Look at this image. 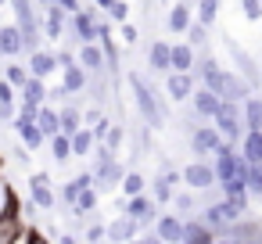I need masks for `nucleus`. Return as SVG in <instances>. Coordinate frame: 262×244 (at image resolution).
Wrapping results in <instances>:
<instances>
[{
  "label": "nucleus",
  "instance_id": "1",
  "mask_svg": "<svg viewBox=\"0 0 262 244\" xmlns=\"http://www.w3.org/2000/svg\"><path fill=\"white\" fill-rule=\"evenodd\" d=\"M129 86H133V101H137V108H140V119H144L151 129H162L165 119H169V112H165L158 90H155L140 72H129Z\"/></svg>",
  "mask_w": 262,
  "mask_h": 244
},
{
  "label": "nucleus",
  "instance_id": "54",
  "mask_svg": "<svg viewBox=\"0 0 262 244\" xmlns=\"http://www.w3.org/2000/svg\"><path fill=\"white\" fill-rule=\"evenodd\" d=\"M29 244H51V240H47V237H40V233H33V240H29Z\"/></svg>",
  "mask_w": 262,
  "mask_h": 244
},
{
  "label": "nucleus",
  "instance_id": "33",
  "mask_svg": "<svg viewBox=\"0 0 262 244\" xmlns=\"http://www.w3.org/2000/svg\"><path fill=\"white\" fill-rule=\"evenodd\" d=\"M194 18L212 29L215 18H219V0H194Z\"/></svg>",
  "mask_w": 262,
  "mask_h": 244
},
{
  "label": "nucleus",
  "instance_id": "50",
  "mask_svg": "<svg viewBox=\"0 0 262 244\" xmlns=\"http://www.w3.org/2000/svg\"><path fill=\"white\" fill-rule=\"evenodd\" d=\"M244 244H262V226H258V230H251V233L244 237Z\"/></svg>",
  "mask_w": 262,
  "mask_h": 244
},
{
  "label": "nucleus",
  "instance_id": "17",
  "mask_svg": "<svg viewBox=\"0 0 262 244\" xmlns=\"http://www.w3.org/2000/svg\"><path fill=\"white\" fill-rule=\"evenodd\" d=\"M90 86V72L76 61V65H69V69H61V90H65V97H76V94H83Z\"/></svg>",
  "mask_w": 262,
  "mask_h": 244
},
{
  "label": "nucleus",
  "instance_id": "6",
  "mask_svg": "<svg viewBox=\"0 0 262 244\" xmlns=\"http://www.w3.org/2000/svg\"><path fill=\"white\" fill-rule=\"evenodd\" d=\"M219 108H223V97H219L215 90H208V86L198 83L194 94H190V112H194L198 119H208V122H212V119L219 115Z\"/></svg>",
  "mask_w": 262,
  "mask_h": 244
},
{
  "label": "nucleus",
  "instance_id": "55",
  "mask_svg": "<svg viewBox=\"0 0 262 244\" xmlns=\"http://www.w3.org/2000/svg\"><path fill=\"white\" fill-rule=\"evenodd\" d=\"M129 244H147V237H144V233H140V237H133V240H129Z\"/></svg>",
  "mask_w": 262,
  "mask_h": 244
},
{
  "label": "nucleus",
  "instance_id": "23",
  "mask_svg": "<svg viewBox=\"0 0 262 244\" xmlns=\"http://www.w3.org/2000/svg\"><path fill=\"white\" fill-rule=\"evenodd\" d=\"M183 244H215V230H212V226H205L201 219H187Z\"/></svg>",
  "mask_w": 262,
  "mask_h": 244
},
{
  "label": "nucleus",
  "instance_id": "38",
  "mask_svg": "<svg viewBox=\"0 0 262 244\" xmlns=\"http://www.w3.org/2000/svg\"><path fill=\"white\" fill-rule=\"evenodd\" d=\"M187 43H190L194 51H198L201 43H208V26H201V22L194 18V22H190V29H187Z\"/></svg>",
  "mask_w": 262,
  "mask_h": 244
},
{
  "label": "nucleus",
  "instance_id": "39",
  "mask_svg": "<svg viewBox=\"0 0 262 244\" xmlns=\"http://www.w3.org/2000/svg\"><path fill=\"white\" fill-rule=\"evenodd\" d=\"M83 237H86V244H104L108 240V223H90Z\"/></svg>",
  "mask_w": 262,
  "mask_h": 244
},
{
  "label": "nucleus",
  "instance_id": "3",
  "mask_svg": "<svg viewBox=\"0 0 262 244\" xmlns=\"http://www.w3.org/2000/svg\"><path fill=\"white\" fill-rule=\"evenodd\" d=\"M122 212H126V215H133V219L140 223V230H151V226H155V219H158V201H155V197L144 190V194L126 197Z\"/></svg>",
  "mask_w": 262,
  "mask_h": 244
},
{
  "label": "nucleus",
  "instance_id": "19",
  "mask_svg": "<svg viewBox=\"0 0 262 244\" xmlns=\"http://www.w3.org/2000/svg\"><path fill=\"white\" fill-rule=\"evenodd\" d=\"M147 65H151V72L169 76V72H172V43L155 40V43H151V51H147Z\"/></svg>",
  "mask_w": 262,
  "mask_h": 244
},
{
  "label": "nucleus",
  "instance_id": "24",
  "mask_svg": "<svg viewBox=\"0 0 262 244\" xmlns=\"http://www.w3.org/2000/svg\"><path fill=\"white\" fill-rule=\"evenodd\" d=\"M94 147H97V137H94L90 126H83V129L72 133V158H90Z\"/></svg>",
  "mask_w": 262,
  "mask_h": 244
},
{
  "label": "nucleus",
  "instance_id": "51",
  "mask_svg": "<svg viewBox=\"0 0 262 244\" xmlns=\"http://www.w3.org/2000/svg\"><path fill=\"white\" fill-rule=\"evenodd\" d=\"M58 244H79V240H76L72 233H58Z\"/></svg>",
  "mask_w": 262,
  "mask_h": 244
},
{
  "label": "nucleus",
  "instance_id": "43",
  "mask_svg": "<svg viewBox=\"0 0 262 244\" xmlns=\"http://www.w3.org/2000/svg\"><path fill=\"white\" fill-rule=\"evenodd\" d=\"M15 97H18V86L8 83V79H0V104H15Z\"/></svg>",
  "mask_w": 262,
  "mask_h": 244
},
{
  "label": "nucleus",
  "instance_id": "13",
  "mask_svg": "<svg viewBox=\"0 0 262 244\" xmlns=\"http://www.w3.org/2000/svg\"><path fill=\"white\" fill-rule=\"evenodd\" d=\"M47 94H51V86H47V79H40V76H29V79L18 86L22 108H40V104L47 101Z\"/></svg>",
  "mask_w": 262,
  "mask_h": 244
},
{
  "label": "nucleus",
  "instance_id": "31",
  "mask_svg": "<svg viewBox=\"0 0 262 244\" xmlns=\"http://www.w3.org/2000/svg\"><path fill=\"white\" fill-rule=\"evenodd\" d=\"M97 197H101L97 187H83V190L76 194V201H72V212H76V215H90V212L97 208Z\"/></svg>",
  "mask_w": 262,
  "mask_h": 244
},
{
  "label": "nucleus",
  "instance_id": "18",
  "mask_svg": "<svg viewBox=\"0 0 262 244\" xmlns=\"http://www.w3.org/2000/svg\"><path fill=\"white\" fill-rule=\"evenodd\" d=\"M190 22H194V4H187V0H176V4L169 8V15H165L169 33H187Z\"/></svg>",
  "mask_w": 262,
  "mask_h": 244
},
{
  "label": "nucleus",
  "instance_id": "14",
  "mask_svg": "<svg viewBox=\"0 0 262 244\" xmlns=\"http://www.w3.org/2000/svg\"><path fill=\"white\" fill-rule=\"evenodd\" d=\"M133 237H140V223L133 219V215H115L112 223H108V240L112 244H129Z\"/></svg>",
  "mask_w": 262,
  "mask_h": 244
},
{
  "label": "nucleus",
  "instance_id": "32",
  "mask_svg": "<svg viewBox=\"0 0 262 244\" xmlns=\"http://www.w3.org/2000/svg\"><path fill=\"white\" fill-rule=\"evenodd\" d=\"M58 115H61V133H76V129H83L86 122H83V112L76 108V104H65V108H58Z\"/></svg>",
  "mask_w": 262,
  "mask_h": 244
},
{
  "label": "nucleus",
  "instance_id": "9",
  "mask_svg": "<svg viewBox=\"0 0 262 244\" xmlns=\"http://www.w3.org/2000/svg\"><path fill=\"white\" fill-rule=\"evenodd\" d=\"M251 90H255V86H251L241 72H226V69H223V79H219V97H223V101L244 104V101L251 97Z\"/></svg>",
  "mask_w": 262,
  "mask_h": 244
},
{
  "label": "nucleus",
  "instance_id": "16",
  "mask_svg": "<svg viewBox=\"0 0 262 244\" xmlns=\"http://www.w3.org/2000/svg\"><path fill=\"white\" fill-rule=\"evenodd\" d=\"M226 51H230V58L237 61V72H241V76H244L251 86H258V79H262V76H258V65H255V58H251L248 51H241V43H233V40H226Z\"/></svg>",
  "mask_w": 262,
  "mask_h": 244
},
{
  "label": "nucleus",
  "instance_id": "26",
  "mask_svg": "<svg viewBox=\"0 0 262 244\" xmlns=\"http://www.w3.org/2000/svg\"><path fill=\"white\" fill-rule=\"evenodd\" d=\"M198 61V51L190 43H172V72H190Z\"/></svg>",
  "mask_w": 262,
  "mask_h": 244
},
{
  "label": "nucleus",
  "instance_id": "2",
  "mask_svg": "<svg viewBox=\"0 0 262 244\" xmlns=\"http://www.w3.org/2000/svg\"><path fill=\"white\" fill-rule=\"evenodd\" d=\"M212 126L219 129V137L223 140H241L244 137V119H241V104L237 101H223V108H219V115L212 119Z\"/></svg>",
  "mask_w": 262,
  "mask_h": 244
},
{
  "label": "nucleus",
  "instance_id": "53",
  "mask_svg": "<svg viewBox=\"0 0 262 244\" xmlns=\"http://www.w3.org/2000/svg\"><path fill=\"white\" fill-rule=\"evenodd\" d=\"M215 244H244V240H237V237H215Z\"/></svg>",
  "mask_w": 262,
  "mask_h": 244
},
{
  "label": "nucleus",
  "instance_id": "28",
  "mask_svg": "<svg viewBox=\"0 0 262 244\" xmlns=\"http://www.w3.org/2000/svg\"><path fill=\"white\" fill-rule=\"evenodd\" d=\"M241 154L248 162H262V129H244L241 137Z\"/></svg>",
  "mask_w": 262,
  "mask_h": 244
},
{
  "label": "nucleus",
  "instance_id": "45",
  "mask_svg": "<svg viewBox=\"0 0 262 244\" xmlns=\"http://www.w3.org/2000/svg\"><path fill=\"white\" fill-rule=\"evenodd\" d=\"M119 36H122V43H137V40H140V29L129 26V22H122V26H119Z\"/></svg>",
  "mask_w": 262,
  "mask_h": 244
},
{
  "label": "nucleus",
  "instance_id": "42",
  "mask_svg": "<svg viewBox=\"0 0 262 244\" xmlns=\"http://www.w3.org/2000/svg\"><path fill=\"white\" fill-rule=\"evenodd\" d=\"M122 140H126V133H122V126H112V129H108V137H104V144H108V151H112V154H119V147H122Z\"/></svg>",
  "mask_w": 262,
  "mask_h": 244
},
{
  "label": "nucleus",
  "instance_id": "25",
  "mask_svg": "<svg viewBox=\"0 0 262 244\" xmlns=\"http://www.w3.org/2000/svg\"><path fill=\"white\" fill-rule=\"evenodd\" d=\"M172 205H176V215H180V219H194V215L201 212V205H198V197H194L190 187H187V190H176V194H172Z\"/></svg>",
  "mask_w": 262,
  "mask_h": 244
},
{
  "label": "nucleus",
  "instance_id": "41",
  "mask_svg": "<svg viewBox=\"0 0 262 244\" xmlns=\"http://www.w3.org/2000/svg\"><path fill=\"white\" fill-rule=\"evenodd\" d=\"M241 15L248 22H262V0H241Z\"/></svg>",
  "mask_w": 262,
  "mask_h": 244
},
{
  "label": "nucleus",
  "instance_id": "35",
  "mask_svg": "<svg viewBox=\"0 0 262 244\" xmlns=\"http://www.w3.org/2000/svg\"><path fill=\"white\" fill-rule=\"evenodd\" d=\"M144 190H147V176L137 172V169H129V172L122 176V194L133 197V194H144Z\"/></svg>",
  "mask_w": 262,
  "mask_h": 244
},
{
  "label": "nucleus",
  "instance_id": "10",
  "mask_svg": "<svg viewBox=\"0 0 262 244\" xmlns=\"http://www.w3.org/2000/svg\"><path fill=\"white\" fill-rule=\"evenodd\" d=\"M194 86H198L194 72H169V76H165V97H169L172 104H183V101H190Z\"/></svg>",
  "mask_w": 262,
  "mask_h": 244
},
{
  "label": "nucleus",
  "instance_id": "56",
  "mask_svg": "<svg viewBox=\"0 0 262 244\" xmlns=\"http://www.w3.org/2000/svg\"><path fill=\"white\" fill-rule=\"evenodd\" d=\"M0 8H11V0H0Z\"/></svg>",
  "mask_w": 262,
  "mask_h": 244
},
{
  "label": "nucleus",
  "instance_id": "57",
  "mask_svg": "<svg viewBox=\"0 0 262 244\" xmlns=\"http://www.w3.org/2000/svg\"><path fill=\"white\" fill-rule=\"evenodd\" d=\"M36 4H43V8H47V4H54V0H36Z\"/></svg>",
  "mask_w": 262,
  "mask_h": 244
},
{
  "label": "nucleus",
  "instance_id": "46",
  "mask_svg": "<svg viewBox=\"0 0 262 244\" xmlns=\"http://www.w3.org/2000/svg\"><path fill=\"white\" fill-rule=\"evenodd\" d=\"M90 129H94V137H97V140H104V137H108V129H112V122H108V115H101V119H97V122H94Z\"/></svg>",
  "mask_w": 262,
  "mask_h": 244
},
{
  "label": "nucleus",
  "instance_id": "27",
  "mask_svg": "<svg viewBox=\"0 0 262 244\" xmlns=\"http://www.w3.org/2000/svg\"><path fill=\"white\" fill-rule=\"evenodd\" d=\"M36 122H40V129H43L47 137H54V133L61 129V115H58V108H54L51 101H43V104H40V112H36Z\"/></svg>",
  "mask_w": 262,
  "mask_h": 244
},
{
  "label": "nucleus",
  "instance_id": "21",
  "mask_svg": "<svg viewBox=\"0 0 262 244\" xmlns=\"http://www.w3.org/2000/svg\"><path fill=\"white\" fill-rule=\"evenodd\" d=\"M69 33V11H61L58 4H47V22H43V36L47 40H61Z\"/></svg>",
  "mask_w": 262,
  "mask_h": 244
},
{
  "label": "nucleus",
  "instance_id": "8",
  "mask_svg": "<svg viewBox=\"0 0 262 244\" xmlns=\"http://www.w3.org/2000/svg\"><path fill=\"white\" fill-rule=\"evenodd\" d=\"M183 183H187L190 190H212V187H219L215 169H212V162H205V158H198V162H190V165L183 169Z\"/></svg>",
  "mask_w": 262,
  "mask_h": 244
},
{
  "label": "nucleus",
  "instance_id": "36",
  "mask_svg": "<svg viewBox=\"0 0 262 244\" xmlns=\"http://www.w3.org/2000/svg\"><path fill=\"white\" fill-rule=\"evenodd\" d=\"M172 194H176V187H172V183H165L162 176H155V180H151V197H155L158 205H172Z\"/></svg>",
  "mask_w": 262,
  "mask_h": 244
},
{
  "label": "nucleus",
  "instance_id": "40",
  "mask_svg": "<svg viewBox=\"0 0 262 244\" xmlns=\"http://www.w3.org/2000/svg\"><path fill=\"white\" fill-rule=\"evenodd\" d=\"M4 79L15 83V86H22V83L29 79V65H8V69H4Z\"/></svg>",
  "mask_w": 262,
  "mask_h": 244
},
{
  "label": "nucleus",
  "instance_id": "4",
  "mask_svg": "<svg viewBox=\"0 0 262 244\" xmlns=\"http://www.w3.org/2000/svg\"><path fill=\"white\" fill-rule=\"evenodd\" d=\"M29 205L40 208V212H51V208L58 205V194H54L47 172H33V176H29Z\"/></svg>",
  "mask_w": 262,
  "mask_h": 244
},
{
  "label": "nucleus",
  "instance_id": "47",
  "mask_svg": "<svg viewBox=\"0 0 262 244\" xmlns=\"http://www.w3.org/2000/svg\"><path fill=\"white\" fill-rule=\"evenodd\" d=\"M69 65H76V54H72V51H58V72L69 69Z\"/></svg>",
  "mask_w": 262,
  "mask_h": 244
},
{
  "label": "nucleus",
  "instance_id": "48",
  "mask_svg": "<svg viewBox=\"0 0 262 244\" xmlns=\"http://www.w3.org/2000/svg\"><path fill=\"white\" fill-rule=\"evenodd\" d=\"M54 4H58L61 11H69V15H76V11L83 8V4H79V0H54Z\"/></svg>",
  "mask_w": 262,
  "mask_h": 244
},
{
  "label": "nucleus",
  "instance_id": "12",
  "mask_svg": "<svg viewBox=\"0 0 262 244\" xmlns=\"http://www.w3.org/2000/svg\"><path fill=\"white\" fill-rule=\"evenodd\" d=\"M76 61L90 72V76H101V72H108V58H104V47L101 43H79V51H76Z\"/></svg>",
  "mask_w": 262,
  "mask_h": 244
},
{
  "label": "nucleus",
  "instance_id": "58",
  "mask_svg": "<svg viewBox=\"0 0 262 244\" xmlns=\"http://www.w3.org/2000/svg\"><path fill=\"white\" fill-rule=\"evenodd\" d=\"M187 4H194V0H187Z\"/></svg>",
  "mask_w": 262,
  "mask_h": 244
},
{
  "label": "nucleus",
  "instance_id": "29",
  "mask_svg": "<svg viewBox=\"0 0 262 244\" xmlns=\"http://www.w3.org/2000/svg\"><path fill=\"white\" fill-rule=\"evenodd\" d=\"M47 144H51V158H54V162H61V165H65V162L72 158V137H69V133H61V129H58L54 137H47Z\"/></svg>",
  "mask_w": 262,
  "mask_h": 244
},
{
  "label": "nucleus",
  "instance_id": "22",
  "mask_svg": "<svg viewBox=\"0 0 262 244\" xmlns=\"http://www.w3.org/2000/svg\"><path fill=\"white\" fill-rule=\"evenodd\" d=\"M26 65H29V76L47 79V76H54V72H58V54H51V51H43V47H40V51H33V54H29V61H26Z\"/></svg>",
  "mask_w": 262,
  "mask_h": 244
},
{
  "label": "nucleus",
  "instance_id": "49",
  "mask_svg": "<svg viewBox=\"0 0 262 244\" xmlns=\"http://www.w3.org/2000/svg\"><path fill=\"white\" fill-rule=\"evenodd\" d=\"M15 104H0V122H15Z\"/></svg>",
  "mask_w": 262,
  "mask_h": 244
},
{
  "label": "nucleus",
  "instance_id": "44",
  "mask_svg": "<svg viewBox=\"0 0 262 244\" xmlns=\"http://www.w3.org/2000/svg\"><path fill=\"white\" fill-rule=\"evenodd\" d=\"M219 187H223L226 197H233V194H248V183H244V180H226V183H219Z\"/></svg>",
  "mask_w": 262,
  "mask_h": 244
},
{
  "label": "nucleus",
  "instance_id": "20",
  "mask_svg": "<svg viewBox=\"0 0 262 244\" xmlns=\"http://www.w3.org/2000/svg\"><path fill=\"white\" fill-rule=\"evenodd\" d=\"M18 54H26L22 29L18 26H0V58H18Z\"/></svg>",
  "mask_w": 262,
  "mask_h": 244
},
{
  "label": "nucleus",
  "instance_id": "7",
  "mask_svg": "<svg viewBox=\"0 0 262 244\" xmlns=\"http://www.w3.org/2000/svg\"><path fill=\"white\" fill-rule=\"evenodd\" d=\"M122 176H126V169H122L119 158H104V162L94 165V187L97 190H119L122 187Z\"/></svg>",
  "mask_w": 262,
  "mask_h": 244
},
{
  "label": "nucleus",
  "instance_id": "52",
  "mask_svg": "<svg viewBox=\"0 0 262 244\" xmlns=\"http://www.w3.org/2000/svg\"><path fill=\"white\" fill-rule=\"evenodd\" d=\"M144 237H147V244H165V240H162V237H158V233H155V230H147V233H144Z\"/></svg>",
  "mask_w": 262,
  "mask_h": 244
},
{
  "label": "nucleus",
  "instance_id": "30",
  "mask_svg": "<svg viewBox=\"0 0 262 244\" xmlns=\"http://www.w3.org/2000/svg\"><path fill=\"white\" fill-rule=\"evenodd\" d=\"M241 119H244V129H262V97H248L241 104Z\"/></svg>",
  "mask_w": 262,
  "mask_h": 244
},
{
  "label": "nucleus",
  "instance_id": "37",
  "mask_svg": "<svg viewBox=\"0 0 262 244\" xmlns=\"http://www.w3.org/2000/svg\"><path fill=\"white\" fill-rule=\"evenodd\" d=\"M244 183H248V194L262 197V162H248V172H244Z\"/></svg>",
  "mask_w": 262,
  "mask_h": 244
},
{
  "label": "nucleus",
  "instance_id": "34",
  "mask_svg": "<svg viewBox=\"0 0 262 244\" xmlns=\"http://www.w3.org/2000/svg\"><path fill=\"white\" fill-rule=\"evenodd\" d=\"M94 4H101V11L112 18V22H129V4H126V0H94Z\"/></svg>",
  "mask_w": 262,
  "mask_h": 244
},
{
  "label": "nucleus",
  "instance_id": "5",
  "mask_svg": "<svg viewBox=\"0 0 262 244\" xmlns=\"http://www.w3.org/2000/svg\"><path fill=\"white\" fill-rule=\"evenodd\" d=\"M69 33L79 43H97V11L94 8H79L76 15H69Z\"/></svg>",
  "mask_w": 262,
  "mask_h": 244
},
{
  "label": "nucleus",
  "instance_id": "11",
  "mask_svg": "<svg viewBox=\"0 0 262 244\" xmlns=\"http://www.w3.org/2000/svg\"><path fill=\"white\" fill-rule=\"evenodd\" d=\"M223 144V137H219V129L208 122V126H194L190 129V151L198 154V158H208V154H215V147Z\"/></svg>",
  "mask_w": 262,
  "mask_h": 244
},
{
  "label": "nucleus",
  "instance_id": "15",
  "mask_svg": "<svg viewBox=\"0 0 262 244\" xmlns=\"http://www.w3.org/2000/svg\"><path fill=\"white\" fill-rule=\"evenodd\" d=\"M165 244H183V230H187V219H180L176 212L172 215H158L155 219V226H151Z\"/></svg>",
  "mask_w": 262,
  "mask_h": 244
}]
</instances>
